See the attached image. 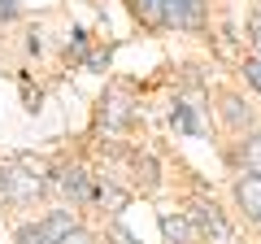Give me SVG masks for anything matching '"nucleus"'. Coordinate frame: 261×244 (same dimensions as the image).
<instances>
[{"mask_svg": "<svg viewBox=\"0 0 261 244\" xmlns=\"http://www.w3.org/2000/svg\"><path fill=\"white\" fill-rule=\"evenodd\" d=\"M109 240H113V244H135V235H130L126 227H113V235H109Z\"/></svg>", "mask_w": 261, "mask_h": 244, "instance_id": "obj_16", "label": "nucleus"}, {"mask_svg": "<svg viewBox=\"0 0 261 244\" xmlns=\"http://www.w3.org/2000/svg\"><path fill=\"white\" fill-rule=\"evenodd\" d=\"M0 188H5L9 201H31V197H39L44 179L31 175V170H22V166H0Z\"/></svg>", "mask_w": 261, "mask_h": 244, "instance_id": "obj_4", "label": "nucleus"}, {"mask_svg": "<svg viewBox=\"0 0 261 244\" xmlns=\"http://www.w3.org/2000/svg\"><path fill=\"white\" fill-rule=\"evenodd\" d=\"M248 35H252V44L261 48V13H257V18H252V27H248Z\"/></svg>", "mask_w": 261, "mask_h": 244, "instance_id": "obj_17", "label": "nucleus"}, {"mask_svg": "<svg viewBox=\"0 0 261 244\" xmlns=\"http://www.w3.org/2000/svg\"><path fill=\"white\" fill-rule=\"evenodd\" d=\"M192 223L200 235H209V244H231V227H226L222 209L214 205V201H196L192 205Z\"/></svg>", "mask_w": 261, "mask_h": 244, "instance_id": "obj_2", "label": "nucleus"}, {"mask_svg": "<svg viewBox=\"0 0 261 244\" xmlns=\"http://www.w3.org/2000/svg\"><path fill=\"white\" fill-rule=\"evenodd\" d=\"M226 122H231V127H240V122H248V113L240 109V101H226Z\"/></svg>", "mask_w": 261, "mask_h": 244, "instance_id": "obj_11", "label": "nucleus"}, {"mask_svg": "<svg viewBox=\"0 0 261 244\" xmlns=\"http://www.w3.org/2000/svg\"><path fill=\"white\" fill-rule=\"evenodd\" d=\"M235 201H240V209L252 218V223H261V175L235 179Z\"/></svg>", "mask_w": 261, "mask_h": 244, "instance_id": "obj_5", "label": "nucleus"}, {"mask_svg": "<svg viewBox=\"0 0 261 244\" xmlns=\"http://www.w3.org/2000/svg\"><path fill=\"white\" fill-rule=\"evenodd\" d=\"M174 122H178V127H183V131H196V118H192V113H187V109H178V113H174Z\"/></svg>", "mask_w": 261, "mask_h": 244, "instance_id": "obj_15", "label": "nucleus"}, {"mask_svg": "<svg viewBox=\"0 0 261 244\" xmlns=\"http://www.w3.org/2000/svg\"><path fill=\"white\" fill-rule=\"evenodd\" d=\"M18 5H22V0H0V22H9L13 13H18Z\"/></svg>", "mask_w": 261, "mask_h": 244, "instance_id": "obj_14", "label": "nucleus"}, {"mask_svg": "<svg viewBox=\"0 0 261 244\" xmlns=\"http://www.w3.org/2000/svg\"><path fill=\"white\" fill-rule=\"evenodd\" d=\"M244 75H248V83L261 92V61H248V66H244Z\"/></svg>", "mask_w": 261, "mask_h": 244, "instance_id": "obj_13", "label": "nucleus"}, {"mask_svg": "<svg viewBox=\"0 0 261 244\" xmlns=\"http://www.w3.org/2000/svg\"><path fill=\"white\" fill-rule=\"evenodd\" d=\"M57 192H61V197H70L74 205L96 201V183H92V175H87L83 166H65V170H57Z\"/></svg>", "mask_w": 261, "mask_h": 244, "instance_id": "obj_3", "label": "nucleus"}, {"mask_svg": "<svg viewBox=\"0 0 261 244\" xmlns=\"http://www.w3.org/2000/svg\"><path fill=\"white\" fill-rule=\"evenodd\" d=\"M130 5V13L144 22V27H152V31H161L166 27V13H161V0H126Z\"/></svg>", "mask_w": 261, "mask_h": 244, "instance_id": "obj_7", "label": "nucleus"}, {"mask_svg": "<svg viewBox=\"0 0 261 244\" xmlns=\"http://www.w3.org/2000/svg\"><path fill=\"white\" fill-rule=\"evenodd\" d=\"M244 166H248V175H261V131L244 140Z\"/></svg>", "mask_w": 261, "mask_h": 244, "instance_id": "obj_8", "label": "nucleus"}, {"mask_svg": "<svg viewBox=\"0 0 261 244\" xmlns=\"http://www.w3.org/2000/svg\"><path fill=\"white\" fill-rule=\"evenodd\" d=\"M161 235H166V244H192L196 223L183 214H161Z\"/></svg>", "mask_w": 261, "mask_h": 244, "instance_id": "obj_6", "label": "nucleus"}, {"mask_svg": "<svg viewBox=\"0 0 261 244\" xmlns=\"http://www.w3.org/2000/svg\"><path fill=\"white\" fill-rule=\"evenodd\" d=\"M18 244H48V235H44V227H22Z\"/></svg>", "mask_w": 261, "mask_h": 244, "instance_id": "obj_10", "label": "nucleus"}, {"mask_svg": "<svg viewBox=\"0 0 261 244\" xmlns=\"http://www.w3.org/2000/svg\"><path fill=\"white\" fill-rule=\"evenodd\" d=\"M161 13H166V27L174 31H205L209 22L205 0H161Z\"/></svg>", "mask_w": 261, "mask_h": 244, "instance_id": "obj_1", "label": "nucleus"}, {"mask_svg": "<svg viewBox=\"0 0 261 244\" xmlns=\"http://www.w3.org/2000/svg\"><path fill=\"white\" fill-rule=\"evenodd\" d=\"M65 231H74V218H70V214H65V209H61V214H53V218H48V223H44V235H48V240H61V235Z\"/></svg>", "mask_w": 261, "mask_h": 244, "instance_id": "obj_9", "label": "nucleus"}, {"mask_svg": "<svg viewBox=\"0 0 261 244\" xmlns=\"http://www.w3.org/2000/svg\"><path fill=\"white\" fill-rule=\"evenodd\" d=\"M57 244H92V235H87V231H79V227H74V231H65V235H61Z\"/></svg>", "mask_w": 261, "mask_h": 244, "instance_id": "obj_12", "label": "nucleus"}]
</instances>
